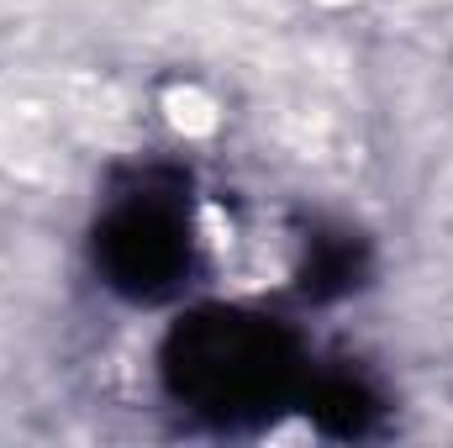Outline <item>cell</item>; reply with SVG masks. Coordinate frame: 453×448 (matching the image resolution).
I'll return each instance as SVG.
<instances>
[{
    "label": "cell",
    "instance_id": "1",
    "mask_svg": "<svg viewBox=\"0 0 453 448\" xmlns=\"http://www.w3.org/2000/svg\"><path fill=\"white\" fill-rule=\"evenodd\" d=\"M164 369L180 401L211 417H258L296 380V343L248 312H196L180 322Z\"/></svg>",
    "mask_w": 453,
    "mask_h": 448
},
{
    "label": "cell",
    "instance_id": "2",
    "mask_svg": "<svg viewBox=\"0 0 453 448\" xmlns=\"http://www.w3.org/2000/svg\"><path fill=\"white\" fill-rule=\"evenodd\" d=\"M96 253L116 290L169 296L190 269V232L164 196H127L101 227Z\"/></svg>",
    "mask_w": 453,
    "mask_h": 448
}]
</instances>
